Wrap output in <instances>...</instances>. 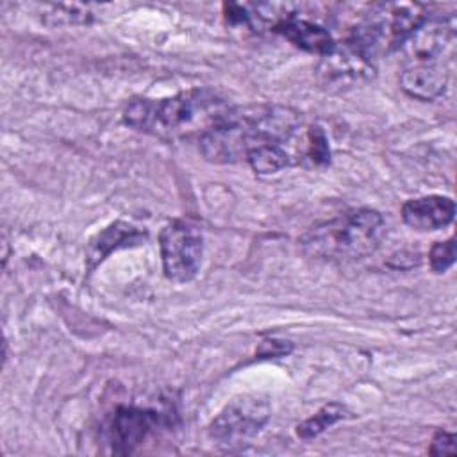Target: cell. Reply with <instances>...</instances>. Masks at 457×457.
Instances as JSON below:
<instances>
[{"mask_svg": "<svg viewBox=\"0 0 457 457\" xmlns=\"http://www.w3.org/2000/svg\"><path fill=\"white\" fill-rule=\"evenodd\" d=\"M455 261V239L436 241L428 252V262L434 273H445Z\"/></svg>", "mask_w": 457, "mask_h": 457, "instance_id": "e0dca14e", "label": "cell"}, {"mask_svg": "<svg viewBox=\"0 0 457 457\" xmlns=\"http://www.w3.org/2000/svg\"><path fill=\"white\" fill-rule=\"evenodd\" d=\"M455 202L445 195H427L411 198L402 205V220L412 230L432 232L452 223Z\"/></svg>", "mask_w": 457, "mask_h": 457, "instance_id": "9c48e42d", "label": "cell"}, {"mask_svg": "<svg viewBox=\"0 0 457 457\" xmlns=\"http://www.w3.org/2000/svg\"><path fill=\"white\" fill-rule=\"evenodd\" d=\"M350 412L345 405L341 403H336V402H330L327 405H323L314 416L307 418L305 421H302L298 427H296V434L298 437L302 439H311V437H316L318 434H321L325 428H328L330 425L337 423L339 420H345L348 418Z\"/></svg>", "mask_w": 457, "mask_h": 457, "instance_id": "5bb4252c", "label": "cell"}, {"mask_svg": "<svg viewBox=\"0 0 457 457\" xmlns=\"http://www.w3.org/2000/svg\"><path fill=\"white\" fill-rule=\"evenodd\" d=\"M232 107L205 87L187 89L168 98H134L123 111V120L136 130L164 139L198 134L216 125Z\"/></svg>", "mask_w": 457, "mask_h": 457, "instance_id": "7a4b0ae2", "label": "cell"}, {"mask_svg": "<svg viewBox=\"0 0 457 457\" xmlns=\"http://www.w3.org/2000/svg\"><path fill=\"white\" fill-rule=\"evenodd\" d=\"M270 405L257 396H239L227 403L209 425L212 441L225 448L243 446L255 437L270 420Z\"/></svg>", "mask_w": 457, "mask_h": 457, "instance_id": "8992f818", "label": "cell"}, {"mask_svg": "<svg viewBox=\"0 0 457 457\" xmlns=\"http://www.w3.org/2000/svg\"><path fill=\"white\" fill-rule=\"evenodd\" d=\"M146 239V232L125 223V221H114L109 227H105L102 232H98L87 245L86 250V262L87 268L93 270L98 262H102L112 250L139 245Z\"/></svg>", "mask_w": 457, "mask_h": 457, "instance_id": "7c38bea8", "label": "cell"}, {"mask_svg": "<svg viewBox=\"0 0 457 457\" xmlns=\"http://www.w3.org/2000/svg\"><path fill=\"white\" fill-rule=\"evenodd\" d=\"M43 20L48 25H82L93 20V12L89 5H45Z\"/></svg>", "mask_w": 457, "mask_h": 457, "instance_id": "9a60e30c", "label": "cell"}, {"mask_svg": "<svg viewBox=\"0 0 457 457\" xmlns=\"http://www.w3.org/2000/svg\"><path fill=\"white\" fill-rule=\"evenodd\" d=\"M430 455H448V453H455V434L446 432V430H437L432 437L430 448H428Z\"/></svg>", "mask_w": 457, "mask_h": 457, "instance_id": "d6986e66", "label": "cell"}, {"mask_svg": "<svg viewBox=\"0 0 457 457\" xmlns=\"http://www.w3.org/2000/svg\"><path fill=\"white\" fill-rule=\"evenodd\" d=\"M293 350V343L286 339H264L257 348V357L270 359V357H282Z\"/></svg>", "mask_w": 457, "mask_h": 457, "instance_id": "ac0fdd59", "label": "cell"}, {"mask_svg": "<svg viewBox=\"0 0 457 457\" xmlns=\"http://www.w3.org/2000/svg\"><path fill=\"white\" fill-rule=\"evenodd\" d=\"M448 82V70L443 62L412 64L400 75V87L412 98L436 100L443 95Z\"/></svg>", "mask_w": 457, "mask_h": 457, "instance_id": "30bf717a", "label": "cell"}, {"mask_svg": "<svg viewBox=\"0 0 457 457\" xmlns=\"http://www.w3.org/2000/svg\"><path fill=\"white\" fill-rule=\"evenodd\" d=\"M455 16H427L405 39L402 48L414 64L443 62V55L453 48Z\"/></svg>", "mask_w": 457, "mask_h": 457, "instance_id": "52a82bcc", "label": "cell"}, {"mask_svg": "<svg viewBox=\"0 0 457 457\" xmlns=\"http://www.w3.org/2000/svg\"><path fill=\"white\" fill-rule=\"evenodd\" d=\"M302 157L309 159L314 166H325L330 161L328 139L321 127L311 125L302 137Z\"/></svg>", "mask_w": 457, "mask_h": 457, "instance_id": "2e32d148", "label": "cell"}, {"mask_svg": "<svg viewBox=\"0 0 457 457\" xmlns=\"http://www.w3.org/2000/svg\"><path fill=\"white\" fill-rule=\"evenodd\" d=\"M159 250L166 278L177 284L189 282L202 266L204 237L196 225L186 220H173L159 234Z\"/></svg>", "mask_w": 457, "mask_h": 457, "instance_id": "277c9868", "label": "cell"}, {"mask_svg": "<svg viewBox=\"0 0 457 457\" xmlns=\"http://www.w3.org/2000/svg\"><path fill=\"white\" fill-rule=\"evenodd\" d=\"M302 127L298 111L284 105L232 107L216 125L198 137L202 155L214 164H232L266 143L291 141Z\"/></svg>", "mask_w": 457, "mask_h": 457, "instance_id": "6da1fadb", "label": "cell"}, {"mask_svg": "<svg viewBox=\"0 0 457 457\" xmlns=\"http://www.w3.org/2000/svg\"><path fill=\"white\" fill-rule=\"evenodd\" d=\"M291 155L287 154L286 146L277 145V143H266L261 146H255L253 150L248 152L246 155V162L250 164V168L259 173V175H270V173H277L282 168H286L291 159Z\"/></svg>", "mask_w": 457, "mask_h": 457, "instance_id": "4fadbf2b", "label": "cell"}, {"mask_svg": "<svg viewBox=\"0 0 457 457\" xmlns=\"http://www.w3.org/2000/svg\"><path fill=\"white\" fill-rule=\"evenodd\" d=\"M273 30L282 34L295 46L318 55L327 54L336 43L327 27L305 18H298L296 14H291L289 18L277 23Z\"/></svg>", "mask_w": 457, "mask_h": 457, "instance_id": "8fae6325", "label": "cell"}, {"mask_svg": "<svg viewBox=\"0 0 457 457\" xmlns=\"http://www.w3.org/2000/svg\"><path fill=\"white\" fill-rule=\"evenodd\" d=\"M384 237V216L375 209L361 207L314 223L302 234L300 246L309 257L348 262L375 253Z\"/></svg>", "mask_w": 457, "mask_h": 457, "instance_id": "3957f363", "label": "cell"}, {"mask_svg": "<svg viewBox=\"0 0 457 457\" xmlns=\"http://www.w3.org/2000/svg\"><path fill=\"white\" fill-rule=\"evenodd\" d=\"M375 75V59L352 39L336 41L334 46L320 55L316 79L328 91H346L366 84Z\"/></svg>", "mask_w": 457, "mask_h": 457, "instance_id": "5b68a950", "label": "cell"}, {"mask_svg": "<svg viewBox=\"0 0 457 457\" xmlns=\"http://www.w3.org/2000/svg\"><path fill=\"white\" fill-rule=\"evenodd\" d=\"M159 423L161 414L152 409L134 405L118 407L109 428L112 452L118 455L134 453L148 439V436L157 430Z\"/></svg>", "mask_w": 457, "mask_h": 457, "instance_id": "ba28073f", "label": "cell"}]
</instances>
